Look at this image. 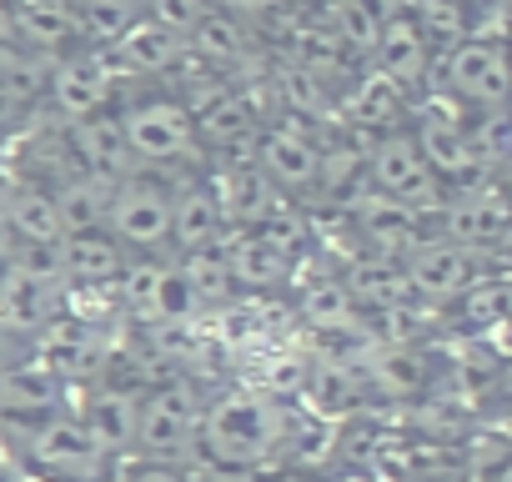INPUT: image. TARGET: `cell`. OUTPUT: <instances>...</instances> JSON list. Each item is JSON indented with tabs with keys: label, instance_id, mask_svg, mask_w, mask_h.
Listing matches in <instances>:
<instances>
[{
	"label": "cell",
	"instance_id": "17",
	"mask_svg": "<svg viewBox=\"0 0 512 482\" xmlns=\"http://www.w3.org/2000/svg\"><path fill=\"white\" fill-rule=\"evenodd\" d=\"M502 332H507V342H512V312H507V322H502Z\"/></svg>",
	"mask_w": 512,
	"mask_h": 482
},
{
	"label": "cell",
	"instance_id": "13",
	"mask_svg": "<svg viewBox=\"0 0 512 482\" xmlns=\"http://www.w3.org/2000/svg\"><path fill=\"white\" fill-rule=\"evenodd\" d=\"M191 51H201V56H216V61H226V56H236L241 51V26L231 21V16H201V26L191 31Z\"/></svg>",
	"mask_w": 512,
	"mask_h": 482
},
{
	"label": "cell",
	"instance_id": "14",
	"mask_svg": "<svg viewBox=\"0 0 512 482\" xmlns=\"http://www.w3.org/2000/svg\"><path fill=\"white\" fill-rule=\"evenodd\" d=\"M206 16V0H151V21L171 26L176 36H191Z\"/></svg>",
	"mask_w": 512,
	"mask_h": 482
},
{
	"label": "cell",
	"instance_id": "3",
	"mask_svg": "<svg viewBox=\"0 0 512 482\" xmlns=\"http://www.w3.org/2000/svg\"><path fill=\"white\" fill-rule=\"evenodd\" d=\"M121 141H126V156L161 171V166H186L191 151H196V116L191 106L171 101V96H151V101H136L126 106L121 116Z\"/></svg>",
	"mask_w": 512,
	"mask_h": 482
},
{
	"label": "cell",
	"instance_id": "18",
	"mask_svg": "<svg viewBox=\"0 0 512 482\" xmlns=\"http://www.w3.org/2000/svg\"><path fill=\"white\" fill-rule=\"evenodd\" d=\"M507 427H512V422H507Z\"/></svg>",
	"mask_w": 512,
	"mask_h": 482
},
{
	"label": "cell",
	"instance_id": "6",
	"mask_svg": "<svg viewBox=\"0 0 512 482\" xmlns=\"http://www.w3.org/2000/svg\"><path fill=\"white\" fill-rule=\"evenodd\" d=\"M367 176H372L377 196L402 201V206H427L437 196V186H442L432 161L422 156L417 136H382V146L367 161Z\"/></svg>",
	"mask_w": 512,
	"mask_h": 482
},
{
	"label": "cell",
	"instance_id": "11",
	"mask_svg": "<svg viewBox=\"0 0 512 482\" xmlns=\"http://www.w3.org/2000/svg\"><path fill=\"white\" fill-rule=\"evenodd\" d=\"M76 21H81V36H86V41L116 46L136 21H146V11H141V0H81Z\"/></svg>",
	"mask_w": 512,
	"mask_h": 482
},
{
	"label": "cell",
	"instance_id": "8",
	"mask_svg": "<svg viewBox=\"0 0 512 482\" xmlns=\"http://www.w3.org/2000/svg\"><path fill=\"white\" fill-rule=\"evenodd\" d=\"M111 81H116V71H111L106 51H81V56L61 61L51 91L71 121H86V116H101V106L111 101Z\"/></svg>",
	"mask_w": 512,
	"mask_h": 482
},
{
	"label": "cell",
	"instance_id": "15",
	"mask_svg": "<svg viewBox=\"0 0 512 482\" xmlns=\"http://www.w3.org/2000/svg\"><path fill=\"white\" fill-rule=\"evenodd\" d=\"M477 482H512V447H507L492 467H482V472H477Z\"/></svg>",
	"mask_w": 512,
	"mask_h": 482
},
{
	"label": "cell",
	"instance_id": "4",
	"mask_svg": "<svg viewBox=\"0 0 512 482\" xmlns=\"http://www.w3.org/2000/svg\"><path fill=\"white\" fill-rule=\"evenodd\" d=\"M201 412L206 402H196V392L186 382H161L151 392H141V417H136V452L146 457H196L201 447Z\"/></svg>",
	"mask_w": 512,
	"mask_h": 482
},
{
	"label": "cell",
	"instance_id": "5",
	"mask_svg": "<svg viewBox=\"0 0 512 482\" xmlns=\"http://www.w3.org/2000/svg\"><path fill=\"white\" fill-rule=\"evenodd\" d=\"M447 86L462 106H477V111H502L512 101V61H507V46L487 41V36H462L447 56Z\"/></svg>",
	"mask_w": 512,
	"mask_h": 482
},
{
	"label": "cell",
	"instance_id": "10",
	"mask_svg": "<svg viewBox=\"0 0 512 482\" xmlns=\"http://www.w3.org/2000/svg\"><path fill=\"white\" fill-rule=\"evenodd\" d=\"M262 171L282 191H297V186H312L322 176V151L312 141H302L297 131H272L262 141Z\"/></svg>",
	"mask_w": 512,
	"mask_h": 482
},
{
	"label": "cell",
	"instance_id": "16",
	"mask_svg": "<svg viewBox=\"0 0 512 482\" xmlns=\"http://www.w3.org/2000/svg\"><path fill=\"white\" fill-rule=\"evenodd\" d=\"M467 6H482V11H502L507 0H467Z\"/></svg>",
	"mask_w": 512,
	"mask_h": 482
},
{
	"label": "cell",
	"instance_id": "12",
	"mask_svg": "<svg viewBox=\"0 0 512 482\" xmlns=\"http://www.w3.org/2000/svg\"><path fill=\"white\" fill-rule=\"evenodd\" d=\"M422 56H427V41H422V31H417L412 21H387V26H382V61H387V76H392L397 86H402L407 76H417Z\"/></svg>",
	"mask_w": 512,
	"mask_h": 482
},
{
	"label": "cell",
	"instance_id": "1",
	"mask_svg": "<svg viewBox=\"0 0 512 482\" xmlns=\"http://www.w3.org/2000/svg\"><path fill=\"white\" fill-rule=\"evenodd\" d=\"M282 417H287V402L256 397V392H226L206 402L196 462H206L221 477H246V472L272 467L282 452Z\"/></svg>",
	"mask_w": 512,
	"mask_h": 482
},
{
	"label": "cell",
	"instance_id": "9",
	"mask_svg": "<svg viewBox=\"0 0 512 482\" xmlns=\"http://www.w3.org/2000/svg\"><path fill=\"white\" fill-rule=\"evenodd\" d=\"M181 36L171 31V26H161V21H136L116 46H106V61H111V71H121V76H161V71H171L176 61H181Z\"/></svg>",
	"mask_w": 512,
	"mask_h": 482
},
{
	"label": "cell",
	"instance_id": "2",
	"mask_svg": "<svg viewBox=\"0 0 512 482\" xmlns=\"http://www.w3.org/2000/svg\"><path fill=\"white\" fill-rule=\"evenodd\" d=\"M106 231L121 241L126 252H141V257H151L156 247H166V241H171V181L161 171L116 176Z\"/></svg>",
	"mask_w": 512,
	"mask_h": 482
},
{
	"label": "cell",
	"instance_id": "7",
	"mask_svg": "<svg viewBox=\"0 0 512 482\" xmlns=\"http://www.w3.org/2000/svg\"><path fill=\"white\" fill-rule=\"evenodd\" d=\"M477 252L462 247V241H417V252L407 262V277L417 292H432L437 302H457L462 292H472L482 277H477Z\"/></svg>",
	"mask_w": 512,
	"mask_h": 482
}]
</instances>
